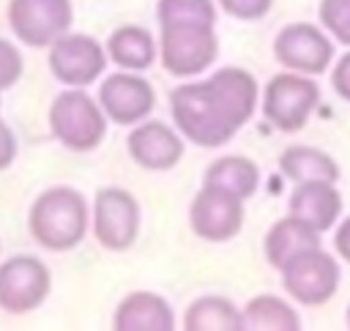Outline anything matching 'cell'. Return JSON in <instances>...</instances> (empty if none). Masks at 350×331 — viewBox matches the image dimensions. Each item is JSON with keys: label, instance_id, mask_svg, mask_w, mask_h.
<instances>
[{"label": "cell", "instance_id": "1", "mask_svg": "<svg viewBox=\"0 0 350 331\" xmlns=\"http://www.w3.org/2000/svg\"><path fill=\"white\" fill-rule=\"evenodd\" d=\"M257 107V82L246 68L227 66L205 82H183L170 93L178 131L200 148L227 145Z\"/></svg>", "mask_w": 350, "mask_h": 331}, {"label": "cell", "instance_id": "2", "mask_svg": "<svg viewBox=\"0 0 350 331\" xmlns=\"http://www.w3.org/2000/svg\"><path fill=\"white\" fill-rule=\"evenodd\" d=\"M30 235L49 252L74 249L88 230L85 197L71 186H52L41 191L27 213Z\"/></svg>", "mask_w": 350, "mask_h": 331}, {"label": "cell", "instance_id": "3", "mask_svg": "<svg viewBox=\"0 0 350 331\" xmlns=\"http://www.w3.org/2000/svg\"><path fill=\"white\" fill-rule=\"evenodd\" d=\"M49 129L68 150H93L107 134V115L101 104L82 88H68L49 104Z\"/></svg>", "mask_w": 350, "mask_h": 331}, {"label": "cell", "instance_id": "4", "mask_svg": "<svg viewBox=\"0 0 350 331\" xmlns=\"http://www.w3.org/2000/svg\"><path fill=\"white\" fill-rule=\"evenodd\" d=\"M320 101V88L309 74H273L262 90V115L279 131H301Z\"/></svg>", "mask_w": 350, "mask_h": 331}, {"label": "cell", "instance_id": "5", "mask_svg": "<svg viewBox=\"0 0 350 331\" xmlns=\"http://www.w3.org/2000/svg\"><path fill=\"white\" fill-rule=\"evenodd\" d=\"M219 55V38L213 25H167L159 38V57L172 77H197Z\"/></svg>", "mask_w": 350, "mask_h": 331}, {"label": "cell", "instance_id": "6", "mask_svg": "<svg viewBox=\"0 0 350 331\" xmlns=\"http://www.w3.org/2000/svg\"><path fill=\"white\" fill-rule=\"evenodd\" d=\"M339 260L328 252L309 249L282 268V284L287 295L304 306H323L339 290Z\"/></svg>", "mask_w": 350, "mask_h": 331}, {"label": "cell", "instance_id": "7", "mask_svg": "<svg viewBox=\"0 0 350 331\" xmlns=\"http://www.w3.org/2000/svg\"><path fill=\"white\" fill-rule=\"evenodd\" d=\"M93 235L109 252H126L139 235V202L120 186H104L93 200Z\"/></svg>", "mask_w": 350, "mask_h": 331}, {"label": "cell", "instance_id": "8", "mask_svg": "<svg viewBox=\"0 0 350 331\" xmlns=\"http://www.w3.org/2000/svg\"><path fill=\"white\" fill-rule=\"evenodd\" d=\"M52 290L49 268L30 254L8 257L0 265V309L8 315H27L38 309Z\"/></svg>", "mask_w": 350, "mask_h": 331}, {"label": "cell", "instance_id": "9", "mask_svg": "<svg viewBox=\"0 0 350 331\" xmlns=\"http://www.w3.org/2000/svg\"><path fill=\"white\" fill-rule=\"evenodd\" d=\"M74 19L71 0H11V33L27 47H49L68 33Z\"/></svg>", "mask_w": 350, "mask_h": 331}, {"label": "cell", "instance_id": "10", "mask_svg": "<svg viewBox=\"0 0 350 331\" xmlns=\"http://www.w3.org/2000/svg\"><path fill=\"white\" fill-rule=\"evenodd\" d=\"M243 202L246 200H241L227 189L202 183V189L194 194L189 208V224L194 235L211 243L235 238L243 227Z\"/></svg>", "mask_w": 350, "mask_h": 331}, {"label": "cell", "instance_id": "11", "mask_svg": "<svg viewBox=\"0 0 350 331\" xmlns=\"http://www.w3.org/2000/svg\"><path fill=\"white\" fill-rule=\"evenodd\" d=\"M273 57L298 74H323L334 60L331 38L312 22L284 25L273 38Z\"/></svg>", "mask_w": 350, "mask_h": 331}, {"label": "cell", "instance_id": "12", "mask_svg": "<svg viewBox=\"0 0 350 331\" xmlns=\"http://www.w3.org/2000/svg\"><path fill=\"white\" fill-rule=\"evenodd\" d=\"M104 66L107 49L85 33H66L49 44V71L66 88H85L96 82Z\"/></svg>", "mask_w": 350, "mask_h": 331}, {"label": "cell", "instance_id": "13", "mask_svg": "<svg viewBox=\"0 0 350 331\" xmlns=\"http://www.w3.org/2000/svg\"><path fill=\"white\" fill-rule=\"evenodd\" d=\"M98 104L109 120L120 126H137L150 115L156 104V93L150 82L142 79L137 71H118L101 82Z\"/></svg>", "mask_w": 350, "mask_h": 331}, {"label": "cell", "instance_id": "14", "mask_svg": "<svg viewBox=\"0 0 350 331\" xmlns=\"http://www.w3.org/2000/svg\"><path fill=\"white\" fill-rule=\"evenodd\" d=\"M126 148L134 164L150 172L172 170L183 159V150H186L183 134L161 120H139L129 131Z\"/></svg>", "mask_w": 350, "mask_h": 331}, {"label": "cell", "instance_id": "15", "mask_svg": "<svg viewBox=\"0 0 350 331\" xmlns=\"http://www.w3.org/2000/svg\"><path fill=\"white\" fill-rule=\"evenodd\" d=\"M290 213L301 222L312 224L317 233H328L336 227L342 213V194L336 183L331 181H312V183H295L290 194Z\"/></svg>", "mask_w": 350, "mask_h": 331}, {"label": "cell", "instance_id": "16", "mask_svg": "<svg viewBox=\"0 0 350 331\" xmlns=\"http://www.w3.org/2000/svg\"><path fill=\"white\" fill-rule=\"evenodd\" d=\"M112 328L115 331H172L175 312L159 293L137 290L118 304L112 315Z\"/></svg>", "mask_w": 350, "mask_h": 331}, {"label": "cell", "instance_id": "17", "mask_svg": "<svg viewBox=\"0 0 350 331\" xmlns=\"http://www.w3.org/2000/svg\"><path fill=\"white\" fill-rule=\"evenodd\" d=\"M320 233L301 222L298 216H284L279 222L271 224V230L265 233V241H262V249H265V260L282 271L290 260H295L298 254L309 252V249H320Z\"/></svg>", "mask_w": 350, "mask_h": 331}, {"label": "cell", "instance_id": "18", "mask_svg": "<svg viewBox=\"0 0 350 331\" xmlns=\"http://www.w3.org/2000/svg\"><path fill=\"white\" fill-rule=\"evenodd\" d=\"M159 47L153 36L139 25H123L107 38V57L123 71H145L153 66Z\"/></svg>", "mask_w": 350, "mask_h": 331}, {"label": "cell", "instance_id": "19", "mask_svg": "<svg viewBox=\"0 0 350 331\" xmlns=\"http://www.w3.org/2000/svg\"><path fill=\"white\" fill-rule=\"evenodd\" d=\"M279 170L293 183H312V181H339V164L312 145H290L279 156Z\"/></svg>", "mask_w": 350, "mask_h": 331}, {"label": "cell", "instance_id": "20", "mask_svg": "<svg viewBox=\"0 0 350 331\" xmlns=\"http://www.w3.org/2000/svg\"><path fill=\"white\" fill-rule=\"evenodd\" d=\"M186 331H243L241 309L224 295H202L183 315Z\"/></svg>", "mask_w": 350, "mask_h": 331}, {"label": "cell", "instance_id": "21", "mask_svg": "<svg viewBox=\"0 0 350 331\" xmlns=\"http://www.w3.org/2000/svg\"><path fill=\"white\" fill-rule=\"evenodd\" d=\"M246 331H298L301 317L293 304L282 301L279 295H254L241 309Z\"/></svg>", "mask_w": 350, "mask_h": 331}, {"label": "cell", "instance_id": "22", "mask_svg": "<svg viewBox=\"0 0 350 331\" xmlns=\"http://www.w3.org/2000/svg\"><path fill=\"white\" fill-rule=\"evenodd\" d=\"M202 183L227 189V191L238 194L241 200H249L260 186V170L246 156H221L205 170Z\"/></svg>", "mask_w": 350, "mask_h": 331}, {"label": "cell", "instance_id": "23", "mask_svg": "<svg viewBox=\"0 0 350 331\" xmlns=\"http://www.w3.org/2000/svg\"><path fill=\"white\" fill-rule=\"evenodd\" d=\"M159 25H216L213 0H159Z\"/></svg>", "mask_w": 350, "mask_h": 331}, {"label": "cell", "instance_id": "24", "mask_svg": "<svg viewBox=\"0 0 350 331\" xmlns=\"http://www.w3.org/2000/svg\"><path fill=\"white\" fill-rule=\"evenodd\" d=\"M317 16L339 44L350 47V0H320Z\"/></svg>", "mask_w": 350, "mask_h": 331}, {"label": "cell", "instance_id": "25", "mask_svg": "<svg viewBox=\"0 0 350 331\" xmlns=\"http://www.w3.org/2000/svg\"><path fill=\"white\" fill-rule=\"evenodd\" d=\"M19 77H22V55L11 41L0 38V93L8 90Z\"/></svg>", "mask_w": 350, "mask_h": 331}, {"label": "cell", "instance_id": "26", "mask_svg": "<svg viewBox=\"0 0 350 331\" xmlns=\"http://www.w3.org/2000/svg\"><path fill=\"white\" fill-rule=\"evenodd\" d=\"M219 5L230 16L243 19V22H252V19H262L271 11L273 0H219Z\"/></svg>", "mask_w": 350, "mask_h": 331}, {"label": "cell", "instance_id": "27", "mask_svg": "<svg viewBox=\"0 0 350 331\" xmlns=\"http://www.w3.org/2000/svg\"><path fill=\"white\" fill-rule=\"evenodd\" d=\"M331 85H334V90L339 93V98L350 101V52H345V55L336 60V66H334V71H331Z\"/></svg>", "mask_w": 350, "mask_h": 331}, {"label": "cell", "instance_id": "28", "mask_svg": "<svg viewBox=\"0 0 350 331\" xmlns=\"http://www.w3.org/2000/svg\"><path fill=\"white\" fill-rule=\"evenodd\" d=\"M14 159H16V137L5 126V120H0V170L11 167Z\"/></svg>", "mask_w": 350, "mask_h": 331}, {"label": "cell", "instance_id": "29", "mask_svg": "<svg viewBox=\"0 0 350 331\" xmlns=\"http://www.w3.org/2000/svg\"><path fill=\"white\" fill-rule=\"evenodd\" d=\"M334 249H336V254H339L345 263H350V216H345V219L339 222V227H336V233H334Z\"/></svg>", "mask_w": 350, "mask_h": 331}, {"label": "cell", "instance_id": "30", "mask_svg": "<svg viewBox=\"0 0 350 331\" xmlns=\"http://www.w3.org/2000/svg\"><path fill=\"white\" fill-rule=\"evenodd\" d=\"M345 320H347V328H350V306H347V315H345Z\"/></svg>", "mask_w": 350, "mask_h": 331}]
</instances>
